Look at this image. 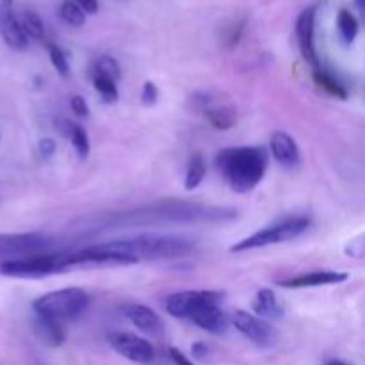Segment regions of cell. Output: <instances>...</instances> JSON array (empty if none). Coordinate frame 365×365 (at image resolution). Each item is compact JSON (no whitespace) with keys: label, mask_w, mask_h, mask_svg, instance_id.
Segmentation results:
<instances>
[{"label":"cell","mask_w":365,"mask_h":365,"mask_svg":"<svg viewBox=\"0 0 365 365\" xmlns=\"http://www.w3.org/2000/svg\"><path fill=\"white\" fill-rule=\"evenodd\" d=\"M216 166L235 192H250L266 175L267 152L262 146H232L217 153Z\"/></svg>","instance_id":"6da1fadb"},{"label":"cell","mask_w":365,"mask_h":365,"mask_svg":"<svg viewBox=\"0 0 365 365\" xmlns=\"http://www.w3.org/2000/svg\"><path fill=\"white\" fill-rule=\"evenodd\" d=\"M93 248L130 257L139 262L141 259H170V257L185 255L192 250V242L189 239L173 237V235H139L135 239L95 245Z\"/></svg>","instance_id":"7a4b0ae2"},{"label":"cell","mask_w":365,"mask_h":365,"mask_svg":"<svg viewBox=\"0 0 365 365\" xmlns=\"http://www.w3.org/2000/svg\"><path fill=\"white\" fill-rule=\"evenodd\" d=\"M88 305V292L78 287H66L39 296L32 303V309H34V314H38V316L63 324L78 319L86 312Z\"/></svg>","instance_id":"3957f363"},{"label":"cell","mask_w":365,"mask_h":365,"mask_svg":"<svg viewBox=\"0 0 365 365\" xmlns=\"http://www.w3.org/2000/svg\"><path fill=\"white\" fill-rule=\"evenodd\" d=\"M309 227H310L309 217L305 216L287 217V220H282L280 223L269 225V227L252 234L250 237H245L242 241L235 242L230 250L234 253H241V252H250V250L264 248V246L289 242L292 241V239L299 237L302 234H305V232L309 230Z\"/></svg>","instance_id":"277c9868"},{"label":"cell","mask_w":365,"mask_h":365,"mask_svg":"<svg viewBox=\"0 0 365 365\" xmlns=\"http://www.w3.org/2000/svg\"><path fill=\"white\" fill-rule=\"evenodd\" d=\"M68 267V253H43L29 259L0 262V274L13 278H43Z\"/></svg>","instance_id":"5b68a950"},{"label":"cell","mask_w":365,"mask_h":365,"mask_svg":"<svg viewBox=\"0 0 365 365\" xmlns=\"http://www.w3.org/2000/svg\"><path fill=\"white\" fill-rule=\"evenodd\" d=\"M52 239L41 232L27 234H0V262L29 259L48 253Z\"/></svg>","instance_id":"8992f818"},{"label":"cell","mask_w":365,"mask_h":365,"mask_svg":"<svg viewBox=\"0 0 365 365\" xmlns=\"http://www.w3.org/2000/svg\"><path fill=\"white\" fill-rule=\"evenodd\" d=\"M223 296V292L220 291H182L171 294L164 303V307H166V312L170 316L177 317V319H187L202 305L221 303Z\"/></svg>","instance_id":"52a82bcc"},{"label":"cell","mask_w":365,"mask_h":365,"mask_svg":"<svg viewBox=\"0 0 365 365\" xmlns=\"http://www.w3.org/2000/svg\"><path fill=\"white\" fill-rule=\"evenodd\" d=\"M109 342L114 351L123 359L135 364H152L155 359V349L146 339L138 337L128 331H114L109 335Z\"/></svg>","instance_id":"ba28073f"},{"label":"cell","mask_w":365,"mask_h":365,"mask_svg":"<svg viewBox=\"0 0 365 365\" xmlns=\"http://www.w3.org/2000/svg\"><path fill=\"white\" fill-rule=\"evenodd\" d=\"M230 323L237 328V331H241L250 342H253L259 348H269L274 344V328L271 327L267 321L260 319L255 314H250L246 310H237V312L232 316Z\"/></svg>","instance_id":"9c48e42d"},{"label":"cell","mask_w":365,"mask_h":365,"mask_svg":"<svg viewBox=\"0 0 365 365\" xmlns=\"http://www.w3.org/2000/svg\"><path fill=\"white\" fill-rule=\"evenodd\" d=\"M316 11L317 6H310L299 13L296 20V36H298L299 50L305 57L307 63L314 66V70H319V59L316 53Z\"/></svg>","instance_id":"30bf717a"},{"label":"cell","mask_w":365,"mask_h":365,"mask_svg":"<svg viewBox=\"0 0 365 365\" xmlns=\"http://www.w3.org/2000/svg\"><path fill=\"white\" fill-rule=\"evenodd\" d=\"M191 323L202 330L209 331L212 335H223L230 327V317L220 307V303H207L196 309L191 316L187 317Z\"/></svg>","instance_id":"8fae6325"},{"label":"cell","mask_w":365,"mask_h":365,"mask_svg":"<svg viewBox=\"0 0 365 365\" xmlns=\"http://www.w3.org/2000/svg\"><path fill=\"white\" fill-rule=\"evenodd\" d=\"M269 150L271 155L280 166L287 168V170H294L299 166L302 153H299L296 141L287 132H274L269 139Z\"/></svg>","instance_id":"7c38bea8"},{"label":"cell","mask_w":365,"mask_h":365,"mask_svg":"<svg viewBox=\"0 0 365 365\" xmlns=\"http://www.w3.org/2000/svg\"><path fill=\"white\" fill-rule=\"evenodd\" d=\"M348 278V273H341V271H312V273H305L299 274V277H292L287 278V280L278 282V285L284 289L323 287V285L342 284Z\"/></svg>","instance_id":"4fadbf2b"},{"label":"cell","mask_w":365,"mask_h":365,"mask_svg":"<svg viewBox=\"0 0 365 365\" xmlns=\"http://www.w3.org/2000/svg\"><path fill=\"white\" fill-rule=\"evenodd\" d=\"M125 314H127L128 321H130L134 327H138L141 331H145V334L152 335V337H155V335H163L164 331L163 319H160L159 314H157L155 310L150 309V307L141 305V303H134V305L127 307Z\"/></svg>","instance_id":"5bb4252c"},{"label":"cell","mask_w":365,"mask_h":365,"mask_svg":"<svg viewBox=\"0 0 365 365\" xmlns=\"http://www.w3.org/2000/svg\"><path fill=\"white\" fill-rule=\"evenodd\" d=\"M0 32H2L4 41H6V45L9 48L21 52V50H25L29 46L27 34L21 29L18 18L9 9H6V13L0 18Z\"/></svg>","instance_id":"9a60e30c"},{"label":"cell","mask_w":365,"mask_h":365,"mask_svg":"<svg viewBox=\"0 0 365 365\" xmlns=\"http://www.w3.org/2000/svg\"><path fill=\"white\" fill-rule=\"evenodd\" d=\"M202 113L216 130H230L237 123V110L230 103H216L212 100Z\"/></svg>","instance_id":"2e32d148"},{"label":"cell","mask_w":365,"mask_h":365,"mask_svg":"<svg viewBox=\"0 0 365 365\" xmlns=\"http://www.w3.org/2000/svg\"><path fill=\"white\" fill-rule=\"evenodd\" d=\"M252 309L255 312V316L264 321H277L284 317V309H282L277 294L271 289H260L257 292Z\"/></svg>","instance_id":"e0dca14e"},{"label":"cell","mask_w":365,"mask_h":365,"mask_svg":"<svg viewBox=\"0 0 365 365\" xmlns=\"http://www.w3.org/2000/svg\"><path fill=\"white\" fill-rule=\"evenodd\" d=\"M32 327H34L38 339H41V342H45L46 346H52V348L61 346L64 342V339H66L63 324L38 316V314H34V323H32Z\"/></svg>","instance_id":"ac0fdd59"},{"label":"cell","mask_w":365,"mask_h":365,"mask_svg":"<svg viewBox=\"0 0 365 365\" xmlns=\"http://www.w3.org/2000/svg\"><path fill=\"white\" fill-rule=\"evenodd\" d=\"M205 175H207L205 159H203V155H200V153H195V155L189 159L187 171H185V180H184L185 191H195V189L203 182Z\"/></svg>","instance_id":"d6986e66"},{"label":"cell","mask_w":365,"mask_h":365,"mask_svg":"<svg viewBox=\"0 0 365 365\" xmlns=\"http://www.w3.org/2000/svg\"><path fill=\"white\" fill-rule=\"evenodd\" d=\"M20 21L21 29L27 34V38H34V39H43L45 38V25H43V20L32 11H24L18 18Z\"/></svg>","instance_id":"ffe728a7"},{"label":"cell","mask_w":365,"mask_h":365,"mask_svg":"<svg viewBox=\"0 0 365 365\" xmlns=\"http://www.w3.org/2000/svg\"><path fill=\"white\" fill-rule=\"evenodd\" d=\"M337 25L344 43H348L349 45V43L355 41L356 34H359V20L355 18V14L349 13L348 9H342L341 13H339Z\"/></svg>","instance_id":"44dd1931"},{"label":"cell","mask_w":365,"mask_h":365,"mask_svg":"<svg viewBox=\"0 0 365 365\" xmlns=\"http://www.w3.org/2000/svg\"><path fill=\"white\" fill-rule=\"evenodd\" d=\"M314 81H316L321 88L327 89L330 95L337 96V98H342V100L348 98V91L344 89V86H342L339 81H335L331 75H328L323 68H319V70H314Z\"/></svg>","instance_id":"7402d4cb"},{"label":"cell","mask_w":365,"mask_h":365,"mask_svg":"<svg viewBox=\"0 0 365 365\" xmlns=\"http://www.w3.org/2000/svg\"><path fill=\"white\" fill-rule=\"evenodd\" d=\"M93 86H95V89L98 91V95L103 98V102H107V103L118 102V96H120V93H118V86L114 81L103 77V75L95 73V77H93Z\"/></svg>","instance_id":"603a6c76"},{"label":"cell","mask_w":365,"mask_h":365,"mask_svg":"<svg viewBox=\"0 0 365 365\" xmlns=\"http://www.w3.org/2000/svg\"><path fill=\"white\" fill-rule=\"evenodd\" d=\"M59 14L68 25H71V27H82V25L86 24L84 11H82L77 4L71 2V0H64V2L61 4Z\"/></svg>","instance_id":"cb8c5ba5"},{"label":"cell","mask_w":365,"mask_h":365,"mask_svg":"<svg viewBox=\"0 0 365 365\" xmlns=\"http://www.w3.org/2000/svg\"><path fill=\"white\" fill-rule=\"evenodd\" d=\"M68 138H70V141H71V145H73L77 155L81 157V159H86V157L89 155V150H91L88 132H86L81 125L73 123V127H71L70 135H68Z\"/></svg>","instance_id":"d4e9b609"},{"label":"cell","mask_w":365,"mask_h":365,"mask_svg":"<svg viewBox=\"0 0 365 365\" xmlns=\"http://www.w3.org/2000/svg\"><path fill=\"white\" fill-rule=\"evenodd\" d=\"M95 73L103 75V77L110 78V81H114V82H118L121 78L120 64H118V61L114 59V57H109V56H103L96 61Z\"/></svg>","instance_id":"484cf974"},{"label":"cell","mask_w":365,"mask_h":365,"mask_svg":"<svg viewBox=\"0 0 365 365\" xmlns=\"http://www.w3.org/2000/svg\"><path fill=\"white\" fill-rule=\"evenodd\" d=\"M48 57H50V63L53 64V68L57 70V73L61 77H66L70 73V64H68L66 59V53L59 48L57 45H48Z\"/></svg>","instance_id":"4316f807"},{"label":"cell","mask_w":365,"mask_h":365,"mask_svg":"<svg viewBox=\"0 0 365 365\" xmlns=\"http://www.w3.org/2000/svg\"><path fill=\"white\" fill-rule=\"evenodd\" d=\"M157 100H159V89H157L155 82L146 81L145 84H143V91H141L143 106H155Z\"/></svg>","instance_id":"83f0119b"},{"label":"cell","mask_w":365,"mask_h":365,"mask_svg":"<svg viewBox=\"0 0 365 365\" xmlns=\"http://www.w3.org/2000/svg\"><path fill=\"white\" fill-rule=\"evenodd\" d=\"M70 107H71V110H73L75 114H77V116H82V118H88L89 116V106H88V102H86L84 98H82V96H78V95H73L70 98Z\"/></svg>","instance_id":"f1b7e54d"},{"label":"cell","mask_w":365,"mask_h":365,"mask_svg":"<svg viewBox=\"0 0 365 365\" xmlns=\"http://www.w3.org/2000/svg\"><path fill=\"white\" fill-rule=\"evenodd\" d=\"M56 148H57L56 141H53V139H50V138H43L41 141H39V145H38L39 155H41L43 159H50V157L56 153Z\"/></svg>","instance_id":"f546056e"},{"label":"cell","mask_w":365,"mask_h":365,"mask_svg":"<svg viewBox=\"0 0 365 365\" xmlns=\"http://www.w3.org/2000/svg\"><path fill=\"white\" fill-rule=\"evenodd\" d=\"M75 4L84 11V14L98 13V0H75Z\"/></svg>","instance_id":"4dcf8cb0"},{"label":"cell","mask_w":365,"mask_h":365,"mask_svg":"<svg viewBox=\"0 0 365 365\" xmlns=\"http://www.w3.org/2000/svg\"><path fill=\"white\" fill-rule=\"evenodd\" d=\"M170 356H171V360H173L175 365H195L192 360H189L187 356H185L184 353L177 348H170Z\"/></svg>","instance_id":"1f68e13d"},{"label":"cell","mask_w":365,"mask_h":365,"mask_svg":"<svg viewBox=\"0 0 365 365\" xmlns=\"http://www.w3.org/2000/svg\"><path fill=\"white\" fill-rule=\"evenodd\" d=\"M207 353H209V348H207L205 344H202V342L192 346V355H195L196 359H205Z\"/></svg>","instance_id":"d6a6232c"},{"label":"cell","mask_w":365,"mask_h":365,"mask_svg":"<svg viewBox=\"0 0 365 365\" xmlns=\"http://www.w3.org/2000/svg\"><path fill=\"white\" fill-rule=\"evenodd\" d=\"M355 2H356V7H359L360 13H364V11H365V0H355Z\"/></svg>","instance_id":"836d02e7"},{"label":"cell","mask_w":365,"mask_h":365,"mask_svg":"<svg viewBox=\"0 0 365 365\" xmlns=\"http://www.w3.org/2000/svg\"><path fill=\"white\" fill-rule=\"evenodd\" d=\"M327 365H349L348 362H342V360H331V362H328Z\"/></svg>","instance_id":"e575fe53"},{"label":"cell","mask_w":365,"mask_h":365,"mask_svg":"<svg viewBox=\"0 0 365 365\" xmlns=\"http://www.w3.org/2000/svg\"><path fill=\"white\" fill-rule=\"evenodd\" d=\"M13 2H14V0H2V6L6 7V9H9V7L13 6Z\"/></svg>","instance_id":"d590c367"}]
</instances>
